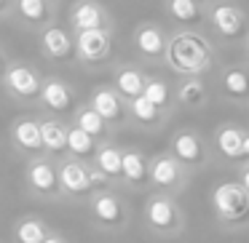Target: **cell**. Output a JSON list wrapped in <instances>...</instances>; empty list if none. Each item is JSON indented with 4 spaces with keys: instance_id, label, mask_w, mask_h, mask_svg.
Returning a JSON list of instances; mask_svg holds the SVG:
<instances>
[{
    "instance_id": "obj_14",
    "label": "cell",
    "mask_w": 249,
    "mask_h": 243,
    "mask_svg": "<svg viewBox=\"0 0 249 243\" xmlns=\"http://www.w3.org/2000/svg\"><path fill=\"white\" fill-rule=\"evenodd\" d=\"M177 163L172 161V158H158L156 163H153L150 168V177L156 184H161V187H169V184L177 182Z\"/></svg>"
},
{
    "instance_id": "obj_25",
    "label": "cell",
    "mask_w": 249,
    "mask_h": 243,
    "mask_svg": "<svg viewBox=\"0 0 249 243\" xmlns=\"http://www.w3.org/2000/svg\"><path fill=\"white\" fill-rule=\"evenodd\" d=\"M78 129H83L86 134L97 136V134H102V129H105V118L91 107V110H86V113L78 115Z\"/></svg>"
},
{
    "instance_id": "obj_6",
    "label": "cell",
    "mask_w": 249,
    "mask_h": 243,
    "mask_svg": "<svg viewBox=\"0 0 249 243\" xmlns=\"http://www.w3.org/2000/svg\"><path fill=\"white\" fill-rule=\"evenodd\" d=\"M14 136H17V142L22 147H27V150H38V147L43 145V126L35 123V120H22V123L14 129Z\"/></svg>"
},
{
    "instance_id": "obj_2",
    "label": "cell",
    "mask_w": 249,
    "mask_h": 243,
    "mask_svg": "<svg viewBox=\"0 0 249 243\" xmlns=\"http://www.w3.org/2000/svg\"><path fill=\"white\" fill-rule=\"evenodd\" d=\"M214 206L222 219H244L249 216V190L236 182L220 184L214 190Z\"/></svg>"
},
{
    "instance_id": "obj_5",
    "label": "cell",
    "mask_w": 249,
    "mask_h": 243,
    "mask_svg": "<svg viewBox=\"0 0 249 243\" xmlns=\"http://www.w3.org/2000/svg\"><path fill=\"white\" fill-rule=\"evenodd\" d=\"M8 86L19 97H33V94H38V78L27 67H14V70H8Z\"/></svg>"
},
{
    "instance_id": "obj_1",
    "label": "cell",
    "mask_w": 249,
    "mask_h": 243,
    "mask_svg": "<svg viewBox=\"0 0 249 243\" xmlns=\"http://www.w3.org/2000/svg\"><path fill=\"white\" fill-rule=\"evenodd\" d=\"M209 62V49L196 35H177L169 46V65L179 72H198Z\"/></svg>"
},
{
    "instance_id": "obj_16",
    "label": "cell",
    "mask_w": 249,
    "mask_h": 243,
    "mask_svg": "<svg viewBox=\"0 0 249 243\" xmlns=\"http://www.w3.org/2000/svg\"><path fill=\"white\" fill-rule=\"evenodd\" d=\"M43 102L51 110H67L70 107V91H67L62 83H46L43 86Z\"/></svg>"
},
{
    "instance_id": "obj_20",
    "label": "cell",
    "mask_w": 249,
    "mask_h": 243,
    "mask_svg": "<svg viewBox=\"0 0 249 243\" xmlns=\"http://www.w3.org/2000/svg\"><path fill=\"white\" fill-rule=\"evenodd\" d=\"M145 86H147V83H142V75H140V72H134V70H124L118 75L121 94H126V97H131V99L142 97V94H145Z\"/></svg>"
},
{
    "instance_id": "obj_22",
    "label": "cell",
    "mask_w": 249,
    "mask_h": 243,
    "mask_svg": "<svg viewBox=\"0 0 249 243\" xmlns=\"http://www.w3.org/2000/svg\"><path fill=\"white\" fill-rule=\"evenodd\" d=\"M17 238H19V243H43L46 241L43 225H40V222H35V219L22 222V225H19V230H17Z\"/></svg>"
},
{
    "instance_id": "obj_15",
    "label": "cell",
    "mask_w": 249,
    "mask_h": 243,
    "mask_svg": "<svg viewBox=\"0 0 249 243\" xmlns=\"http://www.w3.org/2000/svg\"><path fill=\"white\" fill-rule=\"evenodd\" d=\"M94 214H97V219L107 222V225H115L121 219V206L113 195H99L94 200Z\"/></svg>"
},
{
    "instance_id": "obj_11",
    "label": "cell",
    "mask_w": 249,
    "mask_h": 243,
    "mask_svg": "<svg viewBox=\"0 0 249 243\" xmlns=\"http://www.w3.org/2000/svg\"><path fill=\"white\" fill-rule=\"evenodd\" d=\"M43 46L46 51H49L51 56H56V59H62V56H70V38H67L65 30H49V32L43 35Z\"/></svg>"
},
{
    "instance_id": "obj_30",
    "label": "cell",
    "mask_w": 249,
    "mask_h": 243,
    "mask_svg": "<svg viewBox=\"0 0 249 243\" xmlns=\"http://www.w3.org/2000/svg\"><path fill=\"white\" fill-rule=\"evenodd\" d=\"M201 97H204V86H201L198 81H188L179 88V99H182L185 104H198Z\"/></svg>"
},
{
    "instance_id": "obj_19",
    "label": "cell",
    "mask_w": 249,
    "mask_h": 243,
    "mask_svg": "<svg viewBox=\"0 0 249 243\" xmlns=\"http://www.w3.org/2000/svg\"><path fill=\"white\" fill-rule=\"evenodd\" d=\"M137 46H140L142 54L156 56V54H161V51H163V38H161L158 30L145 27V30H140V35H137Z\"/></svg>"
},
{
    "instance_id": "obj_26",
    "label": "cell",
    "mask_w": 249,
    "mask_h": 243,
    "mask_svg": "<svg viewBox=\"0 0 249 243\" xmlns=\"http://www.w3.org/2000/svg\"><path fill=\"white\" fill-rule=\"evenodd\" d=\"M131 110H134V118L142 120V123H153V120L158 118V107L145 97V94H142V97H137L134 102H131Z\"/></svg>"
},
{
    "instance_id": "obj_10",
    "label": "cell",
    "mask_w": 249,
    "mask_h": 243,
    "mask_svg": "<svg viewBox=\"0 0 249 243\" xmlns=\"http://www.w3.org/2000/svg\"><path fill=\"white\" fill-rule=\"evenodd\" d=\"M99 22H102V14H99V8L91 6V3L78 6L75 14H72V24H75L81 32H86V30H99Z\"/></svg>"
},
{
    "instance_id": "obj_34",
    "label": "cell",
    "mask_w": 249,
    "mask_h": 243,
    "mask_svg": "<svg viewBox=\"0 0 249 243\" xmlns=\"http://www.w3.org/2000/svg\"><path fill=\"white\" fill-rule=\"evenodd\" d=\"M244 155H249V136H244Z\"/></svg>"
},
{
    "instance_id": "obj_24",
    "label": "cell",
    "mask_w": 249,
    "mask_h": 243,
    "mask_svg": "<svg viewBox=\"0 0 249 243\" xmlns=\"http://www.w3.org/2000/svg\"><path fill=\"white\" fill-rule=\"evenodd\" d=\"M145 158L137 152H126L124 155V177H129L131 182H142L145 179Z\"/></svg>"
},
{
    "instance_id": "obj_3",
    "label": "cell",
    "mask_w": 249,
    "mask_h": 243,
    "mask_svg": "<svg viewBox=\"0 0 249 243\" xmlns=\"http://www.w3.org/2000/svg\"><path fill=\"white\" fill-rule=\"evenodd\" d=\"M78 49L86 59L91 62H99L110 54V40L102 30H86V32L78 35Z\"/></svg>"
},
{
    "instance_id": "obj_4",
    "label": "cell",
    "mask_w": 249,
    "mask_h": 243,
    "mask_svg": "<svg viewBox=\"0 0 249 243\" xmlns=\"http://www.w3.org/2000/svg\"><path fill=\"white\" fill-rule=\"evenodd\" d=\"M59 182L70 193H86V190H91V177H89V171L81 163H67L59 171Z\"/></svg>"
},
{
    "instance_id": "obj_7",
    "label": "cell",
    "mask_w": 249,
    "mask_h": 243,
    "mask_svg": "<svg viewBox=\"0 0 249 243\" xmlns=\"http://www.w3.org/2000/svg\"><path fill=\"white\" fill-rule=\"evenodd\" d=\"M147 219H150V225L166 230V227L174 225V206L169 203L166 198L150 200V203H147Z\"/></svg>"
},
{
    "instance_id": "obj_23",
    "label": "cell",
    "mask_w": 249,
    "mask_h": 243,
    "mask_svg": "<svg viewBox=\"0 0 249 243\" xmlns=\"http://www.w3.org/2000/svg\"><path fill=\"white\" fill-rule=\"evenodd\" d=\"M99 171H105L107 177L113 174H124V155L118 150H102L99 152Z\"/></svg>"
},
{
    "instance_id": "obj_28",
    "label": "cell",
    "mask_w": 249,
    "mask_h": 243,
    "mask_svg": "<svg viewBox=\"0 0 249 243\" xmlns=\"http://www.w3.org/2000/svg\"><path fill=\"white\" fill-rule=\"evenodd\" d=\"M172 14L179 19V22H193V19L198 16L196 0H172Z\"/></svg>"
},
{
    "instance_id": "obj_8",
    "label": "cell",
    "mask_w": 249,
    "mask_h": 243,
    "mask_svg": "<svg viewBox=\"0 0 249 243\" xmlns=\"http://www.w3.org/2000/svg\"><path fill=\"white\" fill-rule=\"evenodd\" d=\"M214 24L222 35H241V14L231 6H220L214 11Z\"/></svg>"
},
{
    "instance_id": "obj_33",
    "label": "cell",
    "mask_w": 249,
    "mask_h": 243,
    "mask_svg": "<svg viewBox=\"0 0 249 243\" xmlns=\"http://www.w3.org/2000/svg\"><path fill=\"white\" fill-rule=\"evenodd\" d=\"M241 184H244V187H247V190H249V168H247V171H244V174H241Z\"/></svg>"
},
{
    "instance_id": "obj_21",
    "label": "cell",
    "mask_w": 249,
    "mask_h": 243,
    "mask_svg": "<svg viewBox=\"0 0 249 243\" xmlns=\"http://www.w3.org/2000/svg\"><path fill=\"white\" fill-rule=\"evenodd\" d=\"M222 86H225V91L231 97H247L249 94V75L241 70H231L222 78Z\"/></svg>"
},
{
    "instance_id": "obj_17",
    "label": "cell",
    "mask_w": 249,
    "mask_h": 243,
    "mask_svg": "<svg viewBox=\"0 0 249 243\" xmlns=\"http://www.w3.org/2000/svg\"><path fill=\"white\" fill-rule=\"evenodd\" d=\"M67 139H70V131H67L65 126H59L56 120L43 123V145L49 147V150H62V147H67Z\"/></svg>"
},
{
    "instance_id": "obj_9",
    "label": "cell",
    "mask_w": 249,
    "mask_h": 243,
    "mask_svg": "<svg viewBox=\"0 0 249 243\" xmlns=\"http://www.w3.org/2000/svg\"><path fill=\"white\" fill-rule=\"evenodd\" d=\"M30 184H33L35 190H40V193H51V190L56 187L54 168H51L49 163H35V166L30 168Z\"/></svg>"
},
{
    "instance_id": "obj_27",
    "label": "cell",
    "mask_w": 249,
    "mask_h": 243,
    "mask_svg": "<svg viewBox=\"0 0 249 243\" xmlns=\"http://www.w3.org/2000/svg\"><path fill=\"white\" fill-rule=\"evenodd\" d=\"M67 147H70L75 155H86L91 150V134H86L83 129H70V139H67Z\"/></svg>"
},
{
    "instance_id": "obj_18",
    "label": "cell",
    "mask_w": 249,
    "mask_h": 243,
    "mask_svg": "<svg viewBox=\"0 0 249 243\" xmlns=\"http://www.w3.org/2000/svg\"><path fill=\"white\" fill-rule=\"evenodd\" d=\"M174 152H177L182 161H190V163L201 161V145L193 134H179L177 139H174Z\"/></svg>"
},
{
    "instance_id": "obj_13",
    "label": "cell",
    "mask_w": 249,
    "mask_h": 243,
    "mask_svg": "<svg viewBox=\"0 0 249 243\" xmlns=\"http://www.w3.org/2000/svg\"><path fill=\"white\" fill-rule=\"evenodd\" d=\"M217 145H220L222 155H228V158H241L244 155V136L238 129H222Z\"/></svg>"
},
{
    "instance_id": "obj_31",
    "label": "cell",
    "mask_w": 249,
    "mask_h": 243,
    "mask_svg": "<svg viewBox=\"0 0 249 243\" xmlns=\"http://www.w3.org/2000/svg\"><path fill=\"white\" fill-rule=\"evenodd\" d=\"M19 11H22V16L33 19V22H38V19L46 16L43 0H19Z\"/></svg>"
},
{
    "instance_id": "obj_35",
    "label": "cell",
    "mask_w": 249,
    "mask_h": 243,
    "mask_svg": "<svg viewBox=\"0 0 249 243\" xmlns=\"http://www.w3.org/2000/svg\"><path fill=\"white\" fill-rule=\"evenodd\" d=\"M43 243H62V241H59V238H46Z\"/></svg>"
},
{
    "instance_id": "obj_12",
    "label": "cell",
    "mask_w": 249,
    "mask_h": 243,
    "mask_svg": "<svg viewBox=\"0 0 249 243\" xmlns=\"http://www.w3.org/2000/svg\"><path fill=\"white\" fill-rule=\"evenodd\" d=\"M94 110H97L102 118L107 120H115L121 118V104H118V97H115L113 91H107V88H102V91L94 94Z\"/></svg>"
},
{
    "instance_id": "obj_32",
    "label": "cell",
    "mask_w": 249,
    "mask_h": 243,
    "mask_svg": "<svg viewBox=\"0 0 249 243\" xmlns=\"http://www.w3.org/2000/svg\"><path fill=\"white\" fill-rule=\"evenodd\" d=\"M89 177H91V187H105V182H107L105 171H89Z\"/></svg>"
},
{
    "instance_id": "obj_29",
    "label": "cell",
    "mask_w": 249,
    "mask_h": 243,
    "mask_svg": "<svg viewBox=\"0 0 249 243\" xmlns=\"http://www.w3.org/2000/svg\"><path fill=\"white\" fill-rule=\"evenodd\" d=\"M145 97L150 99L156 107H163V104H166V99H169V91H166V86H163L161 81H150L145 86Z\"/></svg>"
}]
</instances>
